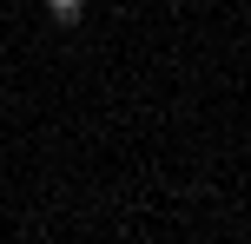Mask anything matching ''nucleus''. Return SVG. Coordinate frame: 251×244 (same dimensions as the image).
Returning <instances> with one entry per match:
<instances>
[{"mask_svg":"<svg viewBox=\"0 0 251 244\" xmlns=\"http://www.w3.org/2000/svg\"><path fill=\"white\" fill-rule=\"evenodd\" d=\"M47 13H53V20H60V26H73L79 13H86V0H47Z\"/></svg>","mask_w":251,"mask_h":244,"instance_id":"1","label":"nucleus"}]
</instances>
